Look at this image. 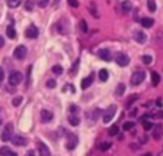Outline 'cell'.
<instances>
[{"instance_id": "1", "label": "cell", "mask_w": 163, "mask_h": 156, "mask_svg": "<svg viewBox=\"0 0 163 156\" xmlns=\"http://www.w3.org/2000/svg\"><path fill=\"white\" fill-rule=\"evenodd\" d=\"M117 113V107L116 105H110L107 110H104V113H103V122L104 123H110L113 120V117L116 116Z\"/></svg>"}, {"instance_id": "2", "label": "cell", "mask_w": 163, "mask_h": 156, "mask_svg": "<svg viewBox=\"0 0 163 156\" xmlns=\"http://www.w3.org/2000/svg\"><path fill=\"white\" fill-rule=\"evenodd\" d=\"M23 80V75H22L19 71H12L10 75H9V84L16 87L17 84H20V81Z\"/></svg>"}, {"instance_id": "3", "label": "cell", "mask_w": 163, "mask_h": 156, "mask_svg": "<svg viewBox=\"0 0 163 156\" xmlns=\"http://www.w3.org/2000/svg\"><path fill=\"white\" fill-rule=\"evenodd\" d=\"M146 78V72L144 71H136L133 72V75H131V85H139L142 84L143 81Z\"/></svg>"}, {"instance_id": "4", "label": "cell", "mask_w": 163, "mask_h": 156, "mask_svg": "<svg viewBox=\"0 0 163 156\" xmlns=\"http://www.w3.org/2000/svg\"><path fill=\"white\" fill-rule=\"evenodd\" d=\"M12 131H13V124L12 123H7L4 126L3 133H2V140L3 142H9V140L12 139Z\"/></svg>"}, {"instance_id": "5", "label": "cell", "mask_w": 163, "mask_h": 156, "mask_svg": "<svg viewBox=\"0 0 163 156\" xmlns=\"http://www.w3.org/2000/svg\"><path fill=\"white\" fill-rule=\"evenodd\" d=\"M77 145H78V136L74 135V133H69L67 139V149L72 150V149L77 148Z\"/></svg>"}, {"instance_id": "6", "label": "cell", "mask_w": 163, "mask_h": 156, "mask_svg": "<svg viewBox=\"0 0 163 156\" xmlns=\"http://www.w3.org/2000/svg\"><path fill=\"white\" fill-rule=\"evenodd\" d=\"M116 62H117L120 67H126V65H129L130 58L126 54H123V52H118V54H116Z\"/></svg>"}, {"instance_id": "7", "label": "cell", "mask_w": 163, "mask_h": 156, "mask_svg": "<svg viewBox=\"0 0 163 156\" xmlns=\"http://www.w3.org/2000/svg\"><path fill=\"white\" fill-rule=\"evenodd\" d=\"M25 36L28 39H36L39 36V30H38V28L36 26H29L28 29H26V32H25Z\"/></svg>"}, {"instance_id": "8", "label": "cell", "mask_w": 163, "mask_h": 156, "mask_svg": "<svg viewBox=\"0 0 163 156\" xmlns=\"http://www.w3.org/2000/svg\"><path fill=\"white\" fill-rule=\"evenodd\" d=\"M26 54H28V51H26V47H23V45H19V47L15 49V52H13V55H15L16 59H23L26 56Z\"/></svg>"}, {"instance_id": "9", "label": "cell", "mask_w": 163, "mask_h": 156, "mask_svg": "<svg viewBox=\"0 0 163 156\" xmlns=\"http://www.w3.org/2000/svg\"><path fill=\"white\" fill-rule=\"evenodd\" d=\"M162 135H163L162 124H156V126L153 127V130H152V136H153V139H155V140H160V139H162Z\"/></svg>"}, {"instance_id": "10", "label": "cell", "mask_w": 163, "mask_h": 156, "mask_svg": "<svg viewBox=\"0 0 163 156\" xmlns=\"http://www.w3.org/2000/svg\"><path fill=\"white\" fill-rule=\"evenodd\" d=\"M38 150H39V156H51V150L45 143L38 142Z\"/></svg>"}, {"instance_id": "11", "label": "cell", "mask_w": 163, "mask_h": 156, "mask_svg": "<svg viewBox=\"0 0 163 156\" xmlns=\"http://www.w3.org/2000/svg\"><path fill=\"white\" fill-rule=\"evenodd\" d=\"M98 56H100L103 61H107V62H110V61H111V52H110V49H107V48H104V49H100V52H98Z\"/></svg>"}, {"instance_id": "12", "label": "cell", "mask_w": 163, "mask_h": 156, "mask_svg": "<svg viewBox=\"0 0 163 156\" xmlns=\"http://www.w3.org/2000/svg\"><path fill=\"white\" fill-rule=\"evenodd\" d=\"M52 117H54V114L51 113V111H48V110H42V111H41L42 123H49L51 120H52Z\"/></svg>"}, {"instance_id": "13", "label": "cell", "mask_w": 163, "mask_h": 156, "mask_svg": "<svg viewBox=\"0 0 163 156\" xmlns=\"http://www.w3.org/2000/svg\"><path fill=\"white\" fill-rule=\"evenodd\" d=\"M92 81H94V75L91 74V75H88L87 78H84V80L81 81V88H82V90H87L88 87L92 84Z\"/></svg>"}, {"instance_id": "14", "label": "cell", "mask_w": 163, "mask_h": 156, "mask_svg": "<svg viewBox=\"0 0 163 156\" xmlns=\"http://www.w3.org/2000/svg\"><path fill=\"white\" fill-rule=\"evenodd\" d=\"M12 143L16 145V146H25L28 143V140L25 137H22V136H15V137H12Z\"/></svg>"}, {"instance_id": "15", "label": "cell", "mask_w": 163, "mask_h": 156, "mask_svg": "<svg viewBox=\"0 0 163 156\" xmlns=\"http://www.w3.org/2000/svg\"><path fill=\"white\" fill-rule=\"evenodd\" d=\"M134 41L139 43H144L146 42V35L143 33V32H134Z\"/></svg>"}, {"instance_id": "16", "label": "cell", "mask_w": 163, "mask_h": 156, "mask_svg": "<svg viewBox=\"0 0 163 156\" xmlns=\"http://www.w3.org/2000/svg\"><path fill=\"white\" fill-rule=\"evenodd\" d=\"M143 28H152V26L155 25V20L152 19V17H143L142 20H140Z\"/></svg>"}, {"instance_id": "17", "label": "cell", "mask_w": 163, "mask_h": 156, "mask_svg": "<svg viewBox=\"0 0 163 156\" xmlns=\"http://www.w3.org/2000/svg\"><path fill=\"white\" fill-rule=\"evenodd\" d=\"M6 33H7V36H9L10 39H16V36H17L16 29H15V28H13L12 25L7 26V29H6Z\"/></svg>"}, {"instance_id": "18", "label": "cell", "mask_w": 163, "mask_h": 156, "mask_svg": "<svg viewBox=\"0 0 163 156\" xmlns=\"http://www.w3.org/2000/svg\"><path fill=\"white\" fill-rule=\"evenodd\" d=\"M68 122H69L71 126H78V124H80V118L77 117L75 114H71V116L68 117Z\"/></svg>"}, {"instance_id": "19", "label": "cell", "mask_w": 163, "mask_h": 156, "mask_svg": "<svg viewBox=\"0 0 163 156\" xmlns=\"http://www.w3.org/2000/svg\"><path fill=\"white\" fill-rule=\"evenodd\" d=\"M150 75H152V84H153V85L156 87V85H157V84L160 82V77H159V74H157L156 71H153V72L150 74Z\"/></svg>"}, {"instance_id": "20", "label": "cell", "mask_w": 163, "mask_h": 156, "mask_svg": "<svg viewBox=\"0 0 163 156\" xmlns=\"http://www.w3.org/2000/svg\"><path fill=\"white\" fill-rule=\"evenodd\" d=\"M137 98H139V96H137V94H131V96L129 97V100L126 101V107H127V109H129V107H131V104H133V103L136 101Z\"/></svg>"}, {"instance_id": "21", "label": "cell", "mask_w": 163, "mask_h": 156, "mask_svg": "<svg viewBox=\"0 0 163 156\" xmlns=\"http://www.w3.org/2000/svg\"><path fill=\"white\" fill-rule=\"evenodd\" d=\"M121 6H123V10H124V12H130V10L133 9V4H131V2H129V0L123 2Z\"/></svg>"}, {"instance_id": "22", "label": "cell", "mask_w": 163, "mask_h": 156, "mask_svg": "<svg viewBox=\"0 0 163 156\" xmlns=\"http://www.w3.org/2000/svg\"><path fill=\"white\" fill-rule=\"evenodd\" d=\"M124 90H126V85L123 84H118L117 85V88H116V96H123L124 94Z\"/></svg>"}, {"instance_id": "23", "label": "cell", "mask_w": 163, "mask_h": 156, "mask_svg": "<svg viewBox=\"0 0 163 156\" xmlns=\"http://www.w3.org/2000/svg\"><path fill=\"white\" fill-rule=\"evenodd\" d=\"M52 72H54L55 75H61L64 72V68L61 67V65H54V67H52Z\"/></svg>"}, {"instance_id": "24", "label": "cell", "mask_w": 163, "mask_h": 156, "mask_svg": "<svg viewBox=\"0 0 163 156\" xmlns=\"http://www.w3.org/2000/svg\"><path fill=\"white\" fill-rule=\"evenodd\" d=\"M98 75H100L101 81H107V80H108V71H107V69H101Z\"/></svg>"}, {"instance_id": "25", "label": "cell", "mask_w": 163, "mask_h": 156, "mask_svg": "<svg viewBox=\"0 0 163 156\" xmlns=\"http://www.w3.org/2000/svg\"><path fill=\"white\" fill-rule=\"evenodd\" d=\"M147 9H149L150 12H155L156 10V2L155 0H147Z\"/></svg>"}, {"instance_id": "26", "label": "cell", "mask_w": 163, "mask_h": 156, "mask_svg": "<svg viewBox=\"0 0 163 156\" xmlns=\"http://www.w3.org/2000/svg\"><path fill=\"white\" fill-rule=\"evenodd\" d=\"M142 61H143V64L149 65V64L153 62V58H152L150 55H143V56H142Z\"/></svg>"}, {"instance_id": "27", "label": "cell", "mask_w": 163, "mask_h": 156, "mask_svg": "<svg viewBox=\"0 0 163 156\" xmlns=\"http://www.w3.org/2000/svg\"><path fill=\"white\" fill-rule=\"evenodd\" d=\"M78 65H80V59H77L74 65H72V69H71V75H77V71H78Z\"/></svg>"}, {"instance_id": "28", "label": "cell", "mask_w": 163, "mask_h": 156, "mask_svg": "<svg viewBox=\"0 0 163 156\" xmlns=\"http://www.w3.org/2000/svg\"><path fill=\"white\" fill-rule=\"evenodd\" d=\"M134 127V123L133 122H126L124 124H123V130H131V129H133Z\"/></svg>"}, {"instance_id": "29", "label": "cell", "mask_w": 163, "mask_h": 156, "mask_svg": "<svg viewBox=\"0 0 163 156\" xmlns=\"http://www.w3.org/2000/svg\"><path fill=\"white\" fill-rule=\"evenodd\" d=\"M108 135L110 136H117L118 135V127L117 126H111L108 130Z\"/></svg>"}, {"instance_id": "30", "label": "cell", "mask_w": 163, "mask_h": 156, "mask_svg": "<svg viewBox=\"0 0 163 156\" xmlns=\"http://www.w3.org/2000/svg\"><path fill=\"white\" fill-rule=\"evenodd\" d=\"M19 3H20V0H7V4L10 7H17Z\"/></svg>"}, {"instance_id": "31", "label": "cell", "mask_w": 163, "mask_h": 156, "mask_svg": "<svg viewBox=\"0 0 163 156\" xmlns=\"http://www.w3.org/2000/svg\"><path fill=\"white\" fill-rule=\"evenodd\" d=\"M143 127H144V130H152L153 129V123H150V122H143Z\"/></svg>"}, {"instance_id": "32", "label": "cell", "mask_w": 163, "mask_h": 156, "mask_svg": "<svg viewBox=\"0 0 163 156\" xmlns=\"http://www.w3.org/2000/svg\"><path fill=\"white\" fill-rule=\"evenodd\" d=\"M22 101H23V98H22V97H15V98H13V101H12V104L15 105V107H17Z\"/></svg>"}, {"instance_id": "33", "label": "cell", "mask_w": 163, "mask_h": 156, "mask_svg": "<svg viewBox=\"0 0 163 156\" xmlns=\"http://www.w3.org/2000/svg\"><path fill=\"white\" fill-rule=\"evenodd\" d=\"M9 150H10V149H9L7 146H3V148H0V156H6Z\"/></svg>"}, {"instance_id": "34", "label": "cell", "mask_w": 163, "mask_h": 156, "mask_svg": "<svg viewBox=\"0 0 163 156\" xmlns=\"http://www.w3.org/2000/svg\"><path fill=\"white\" fill-rule=\"evenodd\" d=\"M38 4L39 7H46L49 4V0H38Z\"/></svg>"}, {"instance_id": "35", "label": "cell", "mask_w": 163, "mask_h": 156, "mask_svg": "<svg viewBox=\"0 0 163 156\" xmlns=\"http://www.w3.org/2000/svg\"><path fill=\"white\" fill-rule=\"evenodd\" d=\"M110 148H111V143H108V142L100 145V150H107V149H110Z\"/></svg>"}, {"instance_id": "36", "label": "cell", "mask_w": 163, "mask_h": 156, "mask_svg": "<svg viewBox=\"0 0 163 156\" xmlns=\"http://www.w3.org/2000/svg\"><path fill=\"white\" fill-rule=\"evenodd\" d=\"M55 85H56V82H55L54 80H48V81H46V87H48V88H55Z\"/></svg>"}, {"instance_id": "37", "label": "cell", "mask_w": 163, "mask_h": 156, "mask_svg": "<svg viewBox=\"0 0 163 156\" xmlns=\"http://www.w3.org/2000/svg\"><path fill=\"white\" fill-rule=\"evenodd\" d=\"M68 4L71 6V7H78V0H68Z\"/></svg>"}, {"instance_id": "38", "label": "cell", "mask_w": 163, "mask_h": 156, "mask_svg": "<svg viewBox=\"0 0 163 156\" xmlns=\"http://www.w3.org/2000/svg\"><path fill=\"white\" fill-rule=\"evenodd\" d=\"M80 26H81V30H82V32H87V30H88V28H87V22H85V20H81Z\"/></svg>"}, {"instance_id": "39", "label": "cell", "mask_w": 163, "mask_h": 156, "mask_svg": "<svg viewBox=\"0 0 163 156\" xmlns=\"http://www.w3.org/2000/svg\"><path fill=\"white\" fill-rule=\"evenodd\" d=\"M69 110H71V113H77V110H78V109H77L75 104H72L71 107H69Z\"/></svg>"}, {"instance_id": "40", "label": "cell", "mask_w": 163, "mask_h": 156, "mask_svg": "<svg viewBox=\"0 0 163 156\" xmlns=\"http://www.w3.org/2000/svg\"><path fill=\"white\" fill-rule=\"evenodd\" d=\"M3 78H4V72H3V69L0 68V84H2V81H3Z\"/></svg>"}, {"instance_id": "41", "label": "cell", "mask_w": 163, "mask_h": 156, "mask_svg": "<svg viewBox=\"0 0 163 156\" xmlns=\"http://www.w3.org/2000/svg\"><path fill=\"white\" fill-rule=\"evenodd\" d=\"M6 156H17V153H16V152H12V150H9Z\"/></svg>"}, {"instance_id": "42", "label": "cell", "mask_w": 163, "mask_h": 156, "mask_svg": "<svg viewBox=\"0 0 163 156\" xmlns=\"http://www.w3.org/2000/svg\"><path fill=\"white\" fill-rule=\"evenodd\" d=\"M156 104L159 105V107H162V104H163V101H162V98H157V101H156Z\"/></svg>"}, {"instance_id": "43", "label": "cell", "mask_w": 163, "mask_h": 156, "mask_svg": "<svg viewBox=\"0 0 163 156\" xmlns=\"http://www.w3.org/2000/svg\"><path fill=\"white\" fill-rule=\"evenodd\" d=\"M26 9H28V10H30V9H32V6H30V2H26Z\"/></svg>"}, {"instance_id": "44", "label": "cell", "mask_w": 163, "mask_h": 156, "mask_svg": "<svg viewBox=\"0 0 163 156\" xmlns=\"http://www.w3.org/2000/svg\"><path fill=\"white\" fill-rule=\"evenodd\" d=\"M26 156H35V152L33 150H29V152L26 153Z\"/></svg>"}, {"instance_id": "45", "label": "cell", "mask_w": 163, "mask_h": 156, "mask_svg": "<svg viewBox=\"0 0 163 156\" xmlns=\"http://www.w3.org/2000/svg\"><path fill=\"white\" fill-rule=\"evenodd\" d=\"M3 45H4V39L2 38V36H0V48L3 47Z\"/></svg>"}, {"instance_id": "46", "label": "cell", "mask_w": 163, "mask_h": 156, "mask_svg": "<svg viewBox=\"0 0 163 156\" xmlns=\"http://www.w3.org/2000/svg\"><path fill=\"white\" fill-rule=\"evenodd\" d=\"M157 117H160V118H163V111H160L159 114H157Z\"/></svg>"}, {"instance_id": "47", "label": "cell", "mask_w": 163, "mask_h": 156, "mask_svg": "<svg viewBox=\"0 0 163 156\" xmlns=\"http://www.w3.org/2000/svg\"><path fill=\"white\" fill-rule=\"evenodd\" d=\"M142 156H152V153H150V152H147V153H144V155H142Z\"/></svg>"}, {"instance_id": "48", "label": "cell", "mask_w": 163, "mask_h": 156, "mask_svg": "<svg viewBox=\"0 0 163 156\" xmlns=\"http://www.w3.org/2000/svg\"><path fill=\"white\" fill-rule=\"evenodd\" d=\"M58 2H59V0H55V3H58Z\"/></svg>"}]
</instances>
